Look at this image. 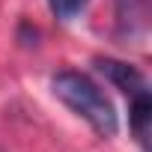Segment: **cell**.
<instances>
[{
    "mask_svg": "<svg viewBox=\"0 0 152 152\" xmlns=\"http://www.w3.org/2000/svg\"><path fill=\"white\" fill-rule=\"evenodd\" d=\"M51 90L54 96L78 116H84L96 134L102 137H113L119 131V119H116V110L113 104L107 102V96L81 72H57L54 81H51Z\"/></svg>",
    "mask_w": 152,
    "mask_h": 152,
    "instance_id": "obj_1",
    "label": "cell"
},
{
    "mask_svg": "<svg viewBox=\"0 0 152 152\" xmlns=\"http://www.w3.org/2000/svg\"><path fill=\"white\" fill-rule=\"evenodd\" d=\"M116 33L125 42H137L149 30V0H113Z\"/></svg>",
    "mask_w": 152,
    "mask_h": 152,
    "instance_id": "obj_2",
    "label": "cell"
},
{
    "mask_svg": "<svg viewBox=\"0 0 152 152\" xmlns=\"http://www.w3.org/2000/svg\"><path fill=\"white\" fill-rule=\"evenodd\" d=\"M96 69L104 75V78H107L119 93H125V96H137V93L146 90V78H143L134 66H128V63H122V60L99 57V60H96Z\"/></svg>",
    "mask_w": 152,
    "mask_h": 152,
    "instance_id": "obj_3",
    "label": "cell"
},
{
    "mask_svg": "<svg viewBox=\"0 0 152 152\" xmlns=\"http://www.w3.org/2000/svg\"><path fill=\"white\" fill-rule=\"evenodd\" d=\"M149 119H152V99L143 90V93L131 96V131H134V137L143 146L149 140Z\"/></svg>",
    "mask_w": 152,
    "mask_h": 152,
    "instance_id": "obj_4",
    "label": "cell"
},
{
    "mask_svg": "<svg viewBox=\"0 0 152 152\" xmlns=\"http://www.w3.org/2000/svg\"><path fill=\"white\" fill-rule=\"evenodd\" d=\"M51 3V12L60 18V21H69V18H75L90 0H48Z\"/></svg>",
    "mask_w": 152,
    "mask_h": 152,
    "instance_id": "obj_5",
    "label": "cell"
}]
</instances>
